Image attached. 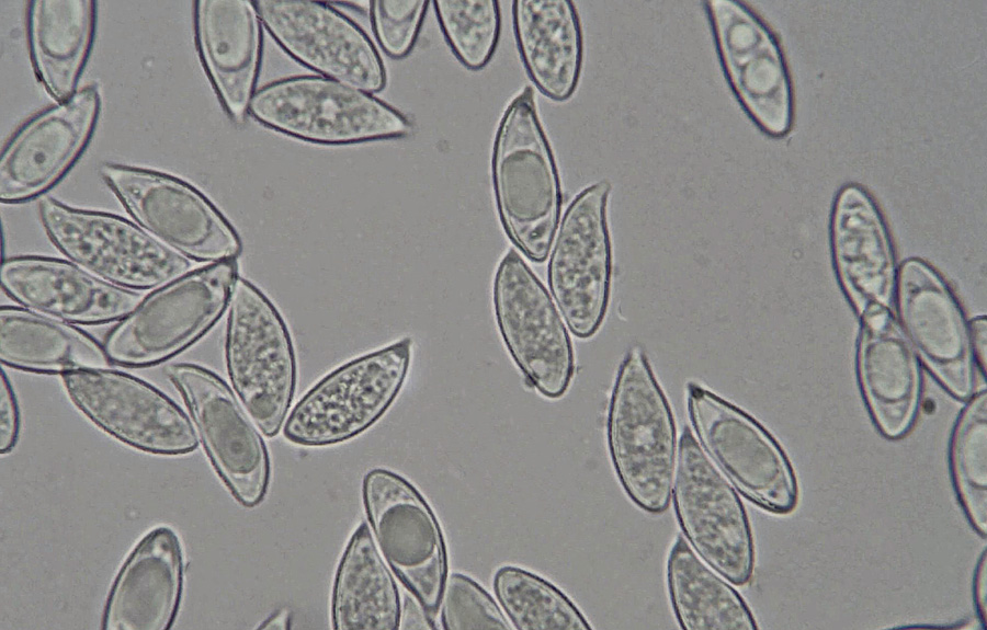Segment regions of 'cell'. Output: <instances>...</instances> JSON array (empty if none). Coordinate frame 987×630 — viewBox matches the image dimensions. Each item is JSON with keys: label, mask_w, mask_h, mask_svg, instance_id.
Here are the masks:
<instances>
[{"label": "cell", "mask_w": 987, "mask_h": 630, "mask_svg": "<svg viewBox=\"0 0 987 630\" xmlns=\"http://www.w3.org/2000/svg\"><path fill=\"white\" fill-rule=\"evenodd\" d=\"M100 175L135 222L159 242L196 262L235 261L239 233L191 183L164 172L106 162Z\"/></svg>", "instance_id": "8"}, {"label": "cell", "mask_w": 987, "mask_h": 630, "mask_svg": "<svg viewBox=\"0 0 987 630\" xmlns=\"http://www.w3.org/2000/svg\"><path fill=\"white\" fill-rule=\"evenodd\" d=\"M430 4L423 0L368 2L373 33L389 57L401 59L410 54Z\"/></svg>", "instance_id": "34"}, {"label": "cell", "mask_w": 987, "mask_h": 630, "mask_svg": "<svg viewBox=\"0 0 987 630\" xmlns=\"http://www.w3.org/2000/svg\"><path fill=\"white\" fill-rule=\"evenodd\" d=\"M666 580L674 617L683 630H756L748 604L724 577L678 536L670 549Z\"/></svg>", "instance_id": "29"}, {"label": "cell", "mask_w": 987, "mask_h": 630, "mask_svg": "<svg viewBox=\"0 0 987 630\" xmlns=\"http://www.w3.org/2000/svg\"><path fill=\"white\" fill-rule=\"evenodd\" d=\"M249 115L280 134L320 145L402 138L413 131L408 116L374 93L317 73L261 85Z\"/></svg>", "instance_id": "4"}, {"label": "cell", "mask_w": 987, "mask_h": 630, "mask_svg": "<svg viewBox=\"0 0 987 630\" xmlns=\"http://www.w3.org/2000/svg\"><path fill=\"white\" fill-rule=\"evenodd\" d=\"M238 264H205L155 287L103 340L111 364L141 368L163 363L202 339L228 309Z\"/></svg>", "instance_id": "3"}, {"label": "cell", "mask_w": 987, "mask_h": 630, "mask_svg": "<svg viewBox=\"0 0 987 630\" xmlns=\"http://www.w3.org/2000/svg\"><path fill=\"white\" fill-rule=\"evenodd\" d=\"M718 59L730 90L749 118L773 138L793 127V80L769 24L738 0L704 2Z\"/></svg>", "instance_id": "13"}, {"label": "cell", "mask_w": 987, "mask_h": 630, "mask_svg": "<svg viewBox=\"0 0 987 630\" xmlns=\"http://www.w3.org/2000/svg\"><path fill=\"white\" fill-rule=\"evenodd\" d=\"M440 28L456 58L468 69L480 70L491 59L501 31L500 4L494 0H439L431 2Z\"/></svg>", "instance_id": "32"}, {"label": "cell", "mask_w": 987, "mask_h": 630, "mask_svg": "<svg viewBox=\"0 0 987 630\" xmlns=\"http://www.w3.org/2000/svg\"><path fill=\"white\" fill-rule=\"evenodd\" d=\"M198 439L219 479L245 508L266 497L271 460L263 434L236 393L217 374L192 363L167 368Z\"/></svg>", "instance_id": "12"}, {"label": "cell", "mask_w": 987, "mask_h": 630, "mask_svg": "<svg viewBox=\"0 0 987 630\" xmlns=\"http://www.w3.org/2000/svg\"><path fill=\"white\" fill-rule=\"evenodd\" d=\"M389 565L366 522L351 535L339 561L331 593L336 630H396L401 599Z\"/></svg>", "instance_id": "27"}, {"label": "cell", "mask_w": 987, "mask_h": 630, "mask_svg": "<svg viewBox=\"0 0 987 630\" xmlns=\"http://www.w3.org/2000/svg\"><path fill=\"white\" fill-rule=\"evenodd\" d=\"M829 236L837 276L860 317L890 310L897 279L894 243L878 204L864 186L847 183L838 190Z\"/></svg>", "instance_id": "20"}, {"label": "cell", "mask_w": 987, "mask_h": 630, "mask_svg": "<svg viewBox=\"0 0 987 630\" xmlns=\"http://www.w3.org/2000/svg\"><path fill=\"white\" fill-rule=\"evenodd\" d=\"M0 282L1 289L19 306L70 324L117 322L143 297L69 260L35 254L4 259Z\"/></svg>", "instance_id": "21"}, {"label": "cell", "mask_w": 987, "mask_h": 630, "mask_svg": "<svg viewBox=\"0 0 987 630\" xmlns=\"http://www.w3.org/2000/svg\"><path fill=\"white\" fill-rule=\"evenodd\" d=\"M972 355L975 356L978 368L986 375V319L974 318L968 327Z\"/></svg>", "instance_id": "38"}, {"label": "cell", "mask_w": 987, "mask_h": 630, "mask_svg": "<svg viewBox=\"0 0 987 630\" xmlns=\"http://www.w3.org/2000/svg\"><path fill=\"white\" fill-rule=\"evenodd\" d=\"M987 559H986V548L983 551L982 555L978 559V562L974 572L973 580V595H974V604L975 609L978 616V619L984 628H986L987 622V609H986V570Z\"/></svg>", "instance_id": "36"}, {"label": "cell", "mask_w": 987, "mask_h": 630, "mask_svg": "<svg viewBox=\"0 0 987 630\" xmlns=\"http://www.w3.org/2000/svg\"><path fill=\"white\" fill-rule=\"evenodd\" d=\"M671 500L694 552L728 582L746 585L756 549L745 505L687 425L679 440Z\"/></svg>", "instance_id": "11"}, {"label": "cell", "mask_w": 987, "mask_h": 630, "mask_svg": "<svg viewBox=\"0 0 987 630\" xmlns=\"http://www.w3.org/2000/svg\"><path fill=\"white\" fill-rule=\"evenodd\" d=\"M494 592L517 630H589L588 619L556 585L526 569L504 565L492 581Z\"/></svg>", "instance_id": "31"}, {"label": "cell", "mask_w": 987, "mask_h": 630, "mask_svg": "<svg viewBox=\"0 0 987 630\" xmlns=\"http://www.w3.org/2000/svg\"><path fill=\"white\" fill-rule=\"evenodd\" d=\"M497 325L515 365L545 398H561L575 374L567 324L544 284L514 249L494 278Z\"/></svg>", "instance_id": "14"}, {"label": "cell", "mask_w": 987, "mask_h": 630, "mask_svg": "<svg viewBox=\"0 0 987 630\" xmlns=\"http://www.w3.org/2000/svg\"><path fill=\"white\" fill-rule=\"evenodd\" d=\"M38 216L49 240L69 261L116 286L150 289L191 270L189 259L118 215L44 196Z\"/></svg>", "instance_id": "9"}, {"label": "cell", "mask_w": 987, "mask_h": 630, "mask_svg": "<svg viewBox=\"0 0 987 630\" xmlns=\"http://www.w3.org/2000/svg\"><path fill=\"white\" fill-rule=\"evenodd\" d=\"M611 184L595 182L572 199L557 228L547 267L551 295L567 327L593 336L608 311L612 248L606 217Z\"/></svg>", "instance_id": "15"}, {"label": "cell", "mask_w": 987, "mask_h": 630, "mask_svg": "<svg viewBox=\"0 0 987 630\" xmlns=\"http://www.w3.org/2000/svg\"><path fill=\"white\" fill-rule=\"evenodd\" d=\"M20 434V410L12 385L4 370L0 373V454L10 453Z\"/></svg>", "instance_id": "35"}, {"label": "cell", "mask_w": 987, "mask_h": 630, "mask_svg": "<svg viewBox=\"0 0 987 630\" xmlns=\"http://www.w3.org/2000/svg\"><path fill=\"white\" fill-rule=\"evenodd\" d=\"M95 16L97 2L92 0H33L27 4L32 65L56 102L77 92L94 37Z\"/></svg>", "instance_id": "26"}, {"label": "cell", "mask_w": 987, "mask_h": 630, "mask_svg": "<svg viewBox=\"0 0 987 630\" xmlns=\"http://www.w3.org/2000/svg\"><path fill=\"white\" fill-rule=\"evenodd\" d=\"M513 32L519 54L534 85L555 101L569 99L582 67V30L574 2L517 0Z\"/></svg>", "instance_id": "25"}, {"label": "cell", "mask_w": 987, "mask_h": 630, "mask_svg": "<svg viewBox=\"0 0 987 630\" xmlns=\"http://www.w3.org/2000/svg\"><path fill=\"white\" fill-rule=\"evenodd\" d=\"M950 476L966 519L987 535V392L973 394L960 412L949 444Z\"/></svg>", "instance_id": "30"}, {"label": "cell", "mask_w": 987, "mask_h": 630, "mask_svg": "<svg viewBox=\"0 0 987 630\" xmlns=\"http://www.w3.org/2000/svg\"><path fill=\"white\" fill-rule=\"evenodd\" d=\"M291 627V614L286 608L279 609L273 612L269 618H266L258 628L259 629H290Z\"/></svg>", "instance_id": "39"}, {"label": "cell", "mask_w": 987, "mask_h": 630, "mask_svg": "<svg viewBox=\"0 0 987 630\" xmlns=\"http://www.w3.org/2000/svg\"><path fill=\"white\" fill-rule=\"evenodd\" d=\"M361 494L383 558L426 612L436 615L449 576V553L433 508L408 479L385 468L364 474Z\"/></svg>", "instance_id": "10"}, {"label": "cell", "mask_w": 987, "mask_h": 630, "mask_svg": "<svg viewBox=\"0 0 987 630\" xmlns=\"http://www.w3.org/2000/svg\"><path fill=\"white\" fill-rule=\"evenodd\" d=\"M225 360L231 387L253 422L264 436H276L296 388L293 341L273 302L241 276L228 305Z\"/></svg>", "instance_id": "5"}, {"label": "cell", "mask_w": 987, "mask_h": 630, "mask_svg": "<svg viewBox=\"0 0 987 630\" xmlns=\"http://www.w3.org/2000/svg\"><path fill=\"white\" fill-rule=\"evenodd\" d=\"M0 360L16 370L48 375L111 364L103 344L87 332L21 306L0 308Z\"/></svg>", "instance_id": "28"}, {"label": "cell", "mask_w": 987, "mask_h": 630, "mask_svg": "<svg viewBox=\"0 0 987 630\" xmlns=\"http://www.w3.org/2000/svg\"><path fill=\"white\" fill-rule=\"evenodd\" d=\"M431 616H429L426 610L420 606V604L412 597L407 596L405 598L404 608L401 606V617H400V627L399 629H432L435 628L433 623L431 625Z\"/></svg>", "instance_id": "37"}, {"label": "cell", "mask_w": 987, "mask_h": 630, "mask_svg": "<svg viewBox=\"0 0 987 630\" xmlns=\"http://www.w3.org/2000/svg\"><path fill=\"white\" fill-rule=\"evenodd\" d=\"M687 409L696 440L742 496L772 514L795 509L799 497L795 470L759 421L696 382L687 385Z\"/></svg>", "instance_id": "7"}, {"label": "cell", "mask_w": 987, "mask_h": 630, "mask_svg": "<svg viewBox=\"0 0 987 630\" xmlns=\"http://www.w3.org/2000/svg\"><path fill=\"white\" fill-rule=\"evenodd\" d=\"M606 443L628 499L647 513L666 512L677 468V428L640 346L631 347L619 367L608 409Z\"/></svg>", "instance_id": "2"}, {"label": "cell", "mask_w": 987, "mask_h": 630, "mask_svg": "<svg viewBox=\"0 0 987 630\" xmlns=\"http://www.w3.org/2000/svg\"><path fill=\"white\" fill-rule=\"evenodd\" d=\"M856 375L861 396L877 431L900 439L918 414L922 379L911 347L890 310L861 316Z\"/></svg>", "instance_id": "24"}, {"label": "cell", "mask_w": 987, "mask_h": 630, "mask_svg": "<svg viewBox=\"0 0 987 630\" xmlns=\"http://www.w3.org/2000/svg\"><path fill=\"white\" fill-rule=\"evenodd\" d=\"M491 182L506 234L527 259L543 263L559 225L563 191L529 85L511 100L499 122L492 145Z\"/></svg>", "instance_id": "1"}, {"label": "cell", "mask_w": 987, "mask_h": 630, "mask_svg": "<svg viewBox=\"0 0 987 630\" xmlns=\"http://www.w3.org/2000/svg\"><path fill=\"white\" fill-rule=\"evenodd\" d=\"M194 36L203 68L227 115L237 124L257 91L263 24L254 1L193 2Z\"/></svg>", "instance_id": "23"}, {"label": "cell", "mask_w": 987, "mask_h": 630, "mask_svg": "<svg viewBox=\"0 0 987 630\" xmlns=\"http://www.w3.org/2000/svg\"><path fill=\"white\" fill-rule=\"evenodd\" d=\"M897 310L912 346L938 382L954 398L974 390L968 325L942 276L917 257L903 263L896 279Z\"/></svg>", "instance_id": "19"}, {"label": "cell", "mask_w": 987, "mask_h": 630, "mask_svg": "<svg viewBox=\"0 0 987 630\" xmlns=\"http://www.w3.org/2000/svg\"><path fill=\"white\" fill-rule=\"evenodd\" d=\"M411 347L412 341L402 337L327 374L290 411L282 428L285 439L304 447H325L365 432L401 390Z\"/></svg>", "instance_id": "6"}, {"label": "cell", "mask_w": 987, "mask_h": 630, "mask_svg": "<svg viewBox=\"0 0 987 630\" xmlns=\"http://www.w3.org/2000/svg\"><path fill=\"white\" fill-rule=\"evenodd\" d=\"M254 4L263 27L299 64L370 93L385 88L387 73L377 47L332 3L261 0Z\"/></svg>", "instance_id": "17"}, {"label": "cell", "mask_w": 987, "mask_h": 630, "mask_svg": "<svg viewBox=\"0 0 987 630\" xmlns=\"http://www.w3.org/2000/svg\"><path fill=\"white\" fill-rule=\"evenodd\" d=\"M184 558L174 530L159 526L129 552L109 591L103 630H167L180 608Z\"/></svg>", "instance_id": "22"}, {"label": "cell", "mask_w": 987, "mask_h": 630, "mask_svg": "<svg viewBox=\"0 0 987 630\" xmlns=\"http://www.w3.org/2000/svg\"><path fill=\"white\" fill-rule=\"evenodd\" d=\"M101 106L97 85H86L29 118L0 156V201H32L56 185L87 147Z\"/></svg>", "instance_id": "18"}, {"label": "cell", "mask_w": 987, "mask_h": 630, "mask_svg": "<svg viewBox=\"0 0 987 630\" xmlns=\"http://www.w3.org/2000/svg\"><path fill=\"white\" fill-rule=\"evenodd\" d=\"M60 377L71 402L95 426L129 447L162 456L197 448L192 420L151 383L109 367L77 368Z\"/></svg>", "instance_id": "16"}, {"label": "cell", "mask_w": 987, "mask_h": 630, "mask_svg": "<svg viewBox=\"0 0 987 630\" xmlns=\"http://www.w3.org/2000/svg\"><path fill=\"white\" fill-rule=\"evenodd\" d=\"M444 630H509L512 626L501 606L474 579L451 573L440 603Z\"/></svg>", "instance_id": "33"}]
</instances>
